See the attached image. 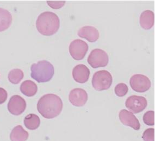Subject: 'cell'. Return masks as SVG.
I'll list each match as a JSON object with an SVG mask.
<instances>
[{"label": "cell", "instance_id": "obj_24", "mask_svg": "<svg viewBox=\"0 0 155 141\" xmlns=\"http://www.w3.org/2000/svg\"><path fill=\"white\" fill-rule=\"evenodd\" d=\"M8 97L7 92L3 88H0V104L4 103Z\"/></svg>", "mask_w": 155, "mask_h": 141}, {"label": "cell", "instance_id": "obj_19", "mask_svg": "<svg viewBox=\"0 0 155 141\" xmlns=\"http://www.w3.org/2000/svg\"><path fill=\"white\" fill-rule=\"evenodd\" d=\"M24 74L21 69H13L11 70L8 74L9 81L13 84H19L24 78Z\"/></svg>", "mask_w": 155, "mask_h": 141}, {"label": "cell", "instance_id": "obj_23", "mask_svg": "<svg viewBox=\"0 0 155 141\" xmlns=\"http://www.w3.org/2000/svg\"><path fill=\"white\" fill-rule=\"evenodd\" d=\"M47 3L50 7L54 9H58L64 6L65 1H47Z\"/></svg>", "mask_w": 155, "mask_h": 141}, {"label": "cell", "instance_id": "obj_21", "mask_svg": "<svg viewBox=\"0 0 155 141\" xmlns=\"http://www.w3.org/2000/svg\"><path fill=\"white\" fill-rule=\"evenodd\" d=\"M143 121L146 125H155V112L153 111H148L145 112L143 116Z\"/></svg>", "mask_w": 155, "mask_h": 141}, {"label": "cell", "instance_id": "obj_1", "mask_svg": "<svg viewBox=\"0 0 155 141\" xmlns=\"http://www.w3.org/2000/svg\"><path fill=\"white\" fill-rule=\"evenodd\" d=\"M63 106V101L59 97L54 94H46L39 100L37 110L43 117L52 119L62 112Z\"/></svg>", "mask_w": 155, "mask_h": 141}, {"label": "cell", "instance_id": "obj_20", "mask_svg": "<svg viewBox=\"0 0 155 141\" xmlns=\"http://www.w3.org/2000/svg\"><path fill=\"white\" fill-rule=\"evenodd\" d=\"M114 91L117 96L122 97L125 96L128 92V86L125 83H119L116 85Z\"/></svg>", "mask_w": 155, "mask_h": 141}, {"label": "cell", "instance_id": "obj_14", "mask_svg": "<svg viewBox=\"0 0 155 141\" xmlns=\"http://www.w3.org/2000/svg\"><path fill=\"white\" fill-rule=\"evenodd\" d=\"M155 24V14L153 11L147 10L142 12L140 16V24L143 29L149 30Z\"/></svg>", "mask_w": 155, "mask_h": 141}, {"label": "cell", "instance_id": "obj_9", "mask_svg": "<svg viewBox=\"0 0 155 141\" xmlns=\"http://www.w3.org/2000/svg\"><path fill=\"white\" fill-rule=\"evenodd\" d=\"M26 108V102L24 99L19 95L11 97L8 103V110L11 114L19 116L24 112Z\"/></svg>", "mask_w": 155, "mask_h": 141}, {"label": "cell", "instance_id": "obj_4", "mask_svg": "<svg viewBox=\"0 0 155 141\" xmlns=\"http://www.w3.org/2000/svg\"><path fill=\"white\" fill-rule=\"evenodd\" d=\"M112 82V76L106 70L95 72L92 79V85L94 89L98 91L107 90L110 87Z\"/></svg>", "mask_w": 155, "mask_h": 141}, {"label": "cell", "instance_id": "obj_16", "mask_svg": "<svg viewBox=\"0 0 155 141\" xmlns=\"http://www.w3.org/2000/svg\"><path fill=\"white\" fill-rule=\"evenodd\" d=\"M20 90L25 96L33 97L37 92L38 86L35 83L31 80H25L20 85Z\"/></svg>", "mask_w": 155, "mask_h": 141}, {"label": "cell", "instance_id": "obj_3", "mask_svg": "<svg viewBox=\"0 0 155 141\" xmlns=\"http://www.w3.org/2000/svg\"><path fill=\"white\" fill-rule=\"evenodd\" d=\"M31 77L38 83H45L52 79L54 73V67L46 60H41L32 64L31 67Z\"/></svg>", "mask_w": 155, "mask_h": 141}, {"label": "cell", "instance_id": "obj_17", "mask_svg": "<svg viewBox=\"0 0 155 141\" xmlns=\"http://www.w3.org/2000/svg\"><path fill=\"white\" fill-rule=\"evenodd\" d=\"M12 22V16L9 11L0 8V32L5 31L10 27Z\"/></svg>", "mask_w": 155, "mask_h": 141}, {"label": "cell", "instance_id": "obj_15", "mask_svg": "<svg viewBox=\"0 0 155 141\" xmlns=\"http://www.w3.org/2000/svg\"><path fill=\"white\" fill-rule=\"evenodd\" d=\"M28 136L29 133L21 125H18L12 131L10 139L11 141H26Z\"/></svg>", "mask_w": 155, "mask_h": 141}, {"label": "cell", "instance_id": "obj_8", "mask_svg": "<svg viewBox=\"0 0 155 141\" xmlns=\"http://www.w3.org/2000/svg\"><path fill=\"white\" fill-rule=\"evenodd\" d=\"M146 98L143 96H131L126 99V107L132 114L141 112L147 107Z\"/></svg>", "mask_w": 155, "mask_h": 141}, {"label": "cell", "instance_id": "obj_5", "mask_svg": "<svg viewBox=\"0 0 155 141\" xmlns=\"http://www.w3.org/2000/svg\"><path fill=\"white\" fill-rule=\"evenodd\" d=\"M87 61L91 66L93 69H97L106 66L109 61V58L105 51L96 48L91 52Z\"/></svg>", "mask_w": 155, "mask_h": 141}, {"label": "cell", "instance_id": "obj_18", "mask_svg": "<svg viewBox=\"0 0 155 141\" xmlns=\"http://www.w3.org/2000/svg\"><path fill=\"white\" fill-rule=\"evenodd\" d=\"M25 126L28 129L35 130L40 126V120L37 114H31L26 116L24 119Z\"/></svg>", "mask_w": 155, "mask_h": 141}, {"label": "cell", "instance_id": "obj_13", "mask_svg": "<svg viewBox=\"0 0 155 141\" xmlns=\"http://www.w3.org/2000/svg\"><path fill=\"white\" fill-rule=\"evenodd\" d=\"M78 34L80 37L85 39L90 43H95L99 38V31L92 26L82 27L78 31Z\"/></svg>", "mask_w": 155, "mask_h": 141}, {"label": "cell", "instance_id": "obj_12", "mask_svg": "<svg viewBox=\"0 0 155 141\" xmlns=\"http://www.w3.org/2000/svg\"><path fill=\"white\" fill-rule=\"evenodd\" d=\"M72 75L73 79L75 82L83 84L88 80L90 70L84 65H78L72 69Z\"/></svg>", "mask_w": 155, "mask_h": 141}, {"label": "cell", "instance_id": "obj_7", "mask_svg": "<svg viewBox=\"0 0 155 141\" xmlns=\"http://www.w3.org/2000/svg\"><path fill=\"white\" fill-rule=\"evenodd\" d=\"M130 84L133 90L143 93L149 90L151 83L146 75L137 74L132 76L130 80Z\"/></svg>", "mask_w": 155, "mask_h": 141}, {"label": "cell", "instance_id": "obj_22", "mask_svg": "<svg viewBox=\"0 0 155 141\" xmlns=\"http://www.w3.org/2000/svg\"><path fill=\"white\" fill-rule=\"evenodd\" d=\"M142 137L144 141H155V129L149 128L145 130Z\"/></svg>", "mask_w": 155, "mask_h": 141}, {"label": "cell", "instance_id": "obj_10", "mask_svg": "<svg viewBox=\"0 0 155 141\" xmlns=\"http://www.w3.org/2000/svg\"><path fill=\"white\" fill-rule=\"evenodd\" d=\"M88 94L86 91L81 88H76L70 91L69 96L70 103L74 106H84L88 101Z\"/></svg>", "mask_w": 155, "mask_h": 141}, {"label": "cell", "instance_id": "obj_2", "mask_svg": "<svg viewBox=\"0 0 155 141\" xmlns=\"http://www.w3.org/2000/svg\"><path fill=\"white\" fill-rule=\"evenodd\" d=\"M60 26V20L56 14L51 11H45L38 16L36 27L41 34L51 36L56 34Z\"/></svg>", "mask_w": 155, "mask_h": 141}, {"label": "cell", "instance_id": "obj_6", "mask_svg": "<svg viewBox=\"0 0 155 141\" xmlns=\"http://www.w3.org/2000/svg\"><path fill=\"white\" fill-rule=\"evenodd\" d=\"M88 51V44L81 39H76L72 41L69 46L70 56L76 60H82Z\"/></svg>", "mask_w": 155, "mask_h": 141}, {"label": "cell", "instance_id": "obj_11", "mask_svg": "<svg viewBox=\"0 0 155 141\" xmlns=\"http://www.w3.org/2000/svg\"><path fill=\"white\" fill-rule=\"evenodd\" d=\"M119 117L124 125L130 127L136 130H139L140 129V124L139 120L132 112L127 110H121L119 112Z\"/></svg>", "mask_w": 155, "mask_h": 141}]
</instances>
